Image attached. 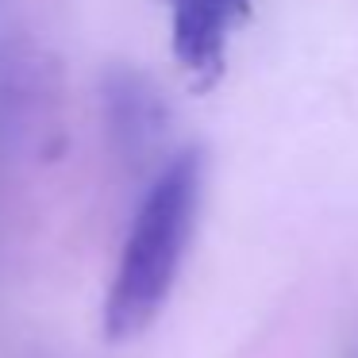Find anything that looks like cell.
<instances>
[{
  "label": "cell",
  "mask_w": 358,
  "mask_h": 358,
  "mask_svg": "<svg viewBox=\"0 0 358 358\" xmlns=\"http://www.w3.org/2000/svg\"><path fill=\"white\" fill-rule=\"evenodd\" d=\"M201 189L204 158L201 150H185L158 173L150 193L143 196L139 216H135L124 255H120L116 278H112L108 301H104V335L108 339L124 343L143 335L162 312V304L170 301L181 258L193 239Z\"/></svg>",
  "instance_id": "cell-1"
},
{
  "label": "cell",
  "mask_w": 358,
  "mask_h": 358,
  "mask_svg": "<svg viewBox=\"0 0 358 358\" xmlns=\"http://www.w3.org/2000/svg\"><path fill=\"white\" fill-rule=\"evenodd\" d=\"M173 4V55L201 85L224 70L227 39L247 16L250 0H170Z\"/></svg>",
  "instance_id": "cell-2"
},
{
  "label": "cell",
  "mask_w": 358,
  "mask_h": 358,
  "mask_svg": "<svg viewBox=\"0 0 358 358\" xmlns=\"http://www.w3.org/2000/svg\"><path fill=\"white\" fill-rule=\"evenodd\" d=\"M108 120H112V135L124 150H147L155 143L158 127H162V104L150 93V85L135 73H112L108 89Z\"/></svg>",
  "instance_id": "cell-3"
}]
</instances>
